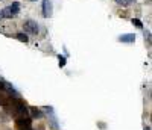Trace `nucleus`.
Wrapping results in <instances>:
<instances>
[{"mask_svg": "<svg viewBox=\"0 0 152 130\" xmlns=\"http://www.w3.org/2000/svg\"><path fill=\"white\" fill-rule=\"evenodd\" d=\"M23 32L28 33V35H38L40 33V26H38V23L32 18H26L23 21Z\"/></svg>", "mask_w": 152, "mask_h": 130, "instance_id": "1", "label": "nucleus"}, {"mask_svg": "<svg viewBox=\"0 0 152 130\" xmlns=\"http://www.w3.org/2000/svg\"><path fill=\"white\" fill-rule=\"evenodd\" d=\"M41 14L44 18H50L53 15V3L52 0H43L41 2Z\"/></svg>", "mask_w": 152, "mask_h": 130, "instance_id": "2", "label": "nucleus"}, {"mask_svg": "<svg viewBox=\"0 0 152 130\" xmlns=\"http://www.w3.org/2000/svg\"><path fill=\"white\" fill-rule=\"evenodd\" d=\"M14 123H15V127H29L32 126V118L29 115H20L14 118Z\"/></svg>", "mask_w": 152, "mask_h": 130, "instance_id": "3", "label": "nucleus"}, {"mask_svg": "<svg viewBox=\"0 0 152 130\" xmlns=\"http://www.w3.org/2000/svg\"><path fill=\"white\" fill-rule=\"evenodd\" d=\"M29 116L34 120V118H37V120H43L44 118V112H43V109L41 108H37V106H29Z\"/></svg>", "mask_w": 152, "mask_h": 130, "instance_id": "4", "label": "nucleus"}, {"mask_svg": "<svg viewBox=\"0 0 152 130\" xmlns=\"http://www.w3.org/2000/svg\"><path fill=\"white\" fill-rule=\"evenodd\" d=\"M119 43H125V44H132L135 43V33H125V35H120L117 38Z\"/></svg>", "mask_w": 152, "mask_h": 130, "instance_id": "5", "label": "nucleus"}, {"mask_svg": "<svg viewBox=\"0 0 152 130\" xmlns=\"http://www.w3.org/2000/svg\"><path fill=\"white\" fill-rule=\"evenodd\" d=\"M47 116H49V127L52 130H58L59 129V123L56 120V115L53 113V115H47Z\"/></svg>", "mask_w": 152, "mask_h": 130, "instance_id": "6", "label": "nucleus"}, {"mask_svg": "<svg viewBox=\"0 0 152 130\" xmlns=\"http://www.w3.org/2000/svg\"><path fill=\"white\" fill-rule=\"evenodd\" d=\"M14 36L17 38L20 43H24V44H28V43H29V35H28V33H24V32H18V33H15Z\"/></svg>", "mask_w": 152, "mask_h": 130, "instance_id": "7", "label": "nucleus"}, {"mask_svg": "<svg viewBox=\"0 0 152 130\" xmlns=\"http://www.w3.org/2000/svg\"><path fill=\"white\" fill-rule=\"evenodd\" d=\"M9 9L12 11V14H14L15 17L20 14V9H21V5L18 3V2H12L11 5H9Z\"/></svg>", "mask_w": 152, "mask_h": 130, "instance_id": "8", "label": "nucleus"}, {"mask_svg": "<svg viewBox=\"0 0 152 130\" xmlns=\"http://www.w3.org/2000/svg\"><path fill=\"white\" fill-rule=\"evenodd\" d=\"M9 105V97L5 92H0V108H5Z\"/></svg>", "mask_w": 152, "mask_h": 130, "instance_id": "9", "label": "nucleus"}, {"mask_svg": "<svg viewBox=\"0 0 152 130\" xmlns=\"http://www.w3.org/2000/svg\"><path fill=\"white\" fill-rule=\"evenodd\" d=\"M116 3L123 6V8H126V6H131L134 3V0H116Z\"/></svg>", "mask_w": 152, "mask_h": 130, "instance_id": "10", "label": "nucleus"}, {"mask_svg": "<svg viewBox=\"0 0 152 130\" xmlns=\"http://www.w3.org/2000/svg\"><path fill=\"white\" fill-rule=\"evenodd\" d=\"M11 120V116L5 112V110H2V112H0V121H2V123H8Z\"/></svg>", "mask_w": 152, "mask_h": 130, "instance_id": "11", "label": "nucleus"}, {"mask_svg": "<svg viewBox=\"0 0 152 130\" xmlns=\"http://www.w3.org/2000/svg\"><path fill=\"white\" fill-rule=\"evenodd\" d=\"M66 64H67V58L59 55V56H58V65H59L61 68H64V67H66Z\"/></svg>", "mask_w": 152, "mask_h": 130, "instance_id": "12", "label": "nucleus"}, {"mask_svg": "<svg viewBox=\"0 0 152 130\" xmlns=\"http://www.w3.org/2000/svg\"><path fill=\"white\" fill-rule=\"evenodd\" d=\"M131 23L135 26V27L143 29V23H142V20H140V18H132V20H131Z\"/></svg>", "mask_w": 152, "mask_h": 130, "instance_id": "13", "label": "nucleus"}, {"mask_svg": "<svg viewBox=\"0 0 152 130\" xmlns=\"http://www.w3.org/2000/svg\"><path fill=\"white\" fill-rule=\"evenodd\" d=\"M96 126H97L100 130H107V127H108V126H107V123H104V121H97V123H96Z\"/></svg>", "mask_w": 152, "mask_h": 130, "instance_id": "14", "label": "nucleus"}, {"mask_svg": "<svg viewBox=\"0 0 152 130\" xmlns=\"http://www.w3.org/2000/svg\"><path fill=\"white\" fill-rule=\"evenodd\" d=\"M145 40L148 41V46H151V32H149V30L145 32Z\"/></svg>", "mask_w": 152, "mask_h": 130, "instance_id": "15", "label": "nucleus"}, {"mask_svg": "<svg viewBox=\"0 0 152 130\" xmlns=\"http://www.w3.org/2000/svg\"><path fill=\"white\" fill-rule=\"evenodd\" d=\"M34 130H46L44 124H37V127H34Z\"/></svg>", "mask_w": 152, "mask_h": 130, "instance_id": "16", "label": "nucleus"}, {"mask_svg": "<svg viewBox=\"0 0 152 130\" xmlns=\"http://www.w3.org/2000/svg\"><path fill=\"white\" fill-rule=\"evenodd\" d=\"M15 130H34V126H29V127H15Z\"/></svg>", "mask_w": 152, "mask_h": 130, "instance_id": "17", "label": "nucleus"}, {"mask_svg": "<svg viewBox=\"0 0 152 130\" xmlns=\"http://www.w3.org/2000/svg\"><path fill=\"white\" fill-rule=\"evenodd\" d=\"M119 15H120V17H128V14H126V12H119Z\"/></svg>", "mask_w": 152, "mask_h": 130, "instance_id": "18", "label": "nucleus"}, {"mask_svg": "<svg viewBox=\"0 0 152 130\" xmlns=\"http://www.w3.org/2000/svg\"><path fill=\"white\" fill-rule=\"evenodd\" d=\"M143 130H151V126H145V129Z\"/></svg>", "mask_w": 152, "mask_h": 130, "instance_id": "19", "label": "nucleus"}, {"mask_svg": "<svg viewBox=\"0 0 152 130\" xmlns=\"http://www.w3.org/2000/svg\"><path fill=\"white\" fill-rule=\"evenodd\" d=\"M145 3L146 5H151V0H145Z\"/></svg>", "mask_w": 152, "mask_h": 130, "instance_id": "20", "label": "nucleus"}, {"mask_svg": "<svg viewBox=\"0 0 152 130\" xmlns=\"http://www.w3.org/2000/svg\"><path fill=\"white\" fill-rule=\"evenodd\" d=\"M31 2H37V0H31Z\"/></svg>", "mask_w": 152, "mask_h": 130, "instance_id": "21", "label": "nucleus"}]
</instances>
